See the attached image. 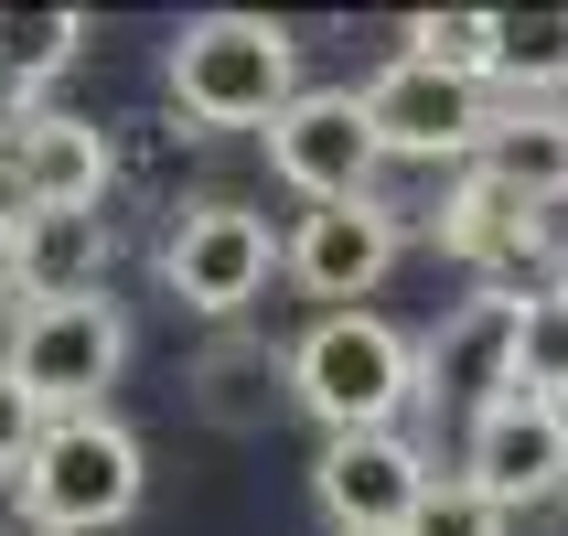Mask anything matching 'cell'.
Segmentation results:
<instances>
[{
  "label": "cell",
  "mask_w": 568,
  "mask_h": 536,
  "mask_svg": "<svg viewBox=\"0 0 568 536\" xmlns=\"http://www.w3.org/2000/svg\"><path fill=\"white\" fill-rule=\"evenodd\" d=\"M268 172H280L301 204H365L386 172V140L365 119V87H301L268 119Z\"/></svg>",
  "instance_id": "8992f818"
},
{
  "label": "cell",
  "mask_w": 568,
  "mask_h": 536,
  "mask_svg": "<svg viewBox=\"0 0 568 536\" xmlns=\"http://www.w3.org/2000/svg\"><path fill=\"white\" fill-rule=\"evenodd\" d=\"M11 290H22V215L0 204V301H11Z\"/></svg>",
  "instance_id": "603a6c76"
},
{
  "label": "cell",
  "mask_w": 568,
  "mask_h": 536,
  "mask_svg": "<svg viewBox=\"0 0 568 536\" xmlns=\"http://www.w3.org/2000/svg\"><path fill=\"white\" fill-rule=\"evenodd\" d=\"M483 172L558 215V204H568V108H505L494 140H483Z\"/></svg>",
  "instance_id": "2e32d148"
},
{
  "label": "cell",
  "mask_w": 568,
  "mask_h": 536,
  "mask_svg": "<svg viewBox=\"0 0 568 536\" xmlns=\"http://www.w3.org/2000/svg\"><path fill=\"white\" fill-rule=\"evenodd\" d=\"M108 183H119V151L97 119H75V108L11 119V140H0V204L11 215H108Z\"/></svg>",
  "instance_id": "ba28073f"
},
{
  "label": "cell",
  "mask_w": 568,
  "mask_h": 536,
  "mask_svg": "<svg viewBox=\"0 0 568 536\" xmlns=\"http://www.w3.org/2000/svg\"><path fill=\"white\" fill-rule=\"evenodd\" d=\"M290 397H301V418H322V441L397 429V408L418 397V344L376 312H322L290 344Z\"/></svg>",
  "instance_id": "7a4b0ae2"
},
{
  "label": "cell",
  "mask_w": 568,
  "mask_h": 536,
  "mask_svg": "<svg viewBox=\"0 0 568 536\" xmlns=\"http://www.w3.org/2000/svg\"><path fill=\"white\" fill-rule=\"evenodd\" d=\"M365 119H376L386 161H462V172H473L505 108H494L483 75H450V64H429V54H397V64H376Z\"/></svg>",
  "instance_id": "5b68a950"
},
{
  "label": "cell",
  "mask_w": 568,
  "mask_h": 536,
  "mask_svg": "<svg viewBox=\"0 0 568 536\" xmlns=\"http://www.w3.org/2000/svg\"><path fill=\"white\" fill-rule=\"evenodd\" d=\"M429 462H418V441H397V429H365V441H322L312 462V494L322 515H333V536H408L418 494H429Z\"/></svg>",
  "instance_id": "8fae6325"
},
{
  "label": "cell",
  "mask_w": 568,
  "mask_h": 536,
  "mask_svg": "<svg viewBox=\"0 0 568 536\" xmlns=\"http://www.w3.org/2000/svg\"><path fill=\"white\" fill-rule=\"evenodd\" d=\"M505 526H515V515L494 505L473 473H440L429 494H418V515H408V536H505Z\"/></svg>",
  "instance_id": "44dd1931"
},
{
  "label": "cell",
  "mask_w": 568,
  "mask_h": 536,
  "mask_svg": "<svg viewBox=\"0 0 568 536\" xmlns=\"http://www.w3.org/2000/svg\"><path fill=\"white\" fill-rule=\"evenodd\" d=\"M54 418L32 408L22 386H11V365H0V483H22V462H32V441H43Z\"/></svg>",
  "instance_id": "7402d4cb"
},
{
  "label": "cell",
  "mask_w": 568,
  "mask_h": 536,
  "mask_svg": "<svg viewBox=\"0 0 568 536\" xmlns=\"http://www.w3.org/2000/svg\"><path fill=\"white\" fill-rule=\"evenodd\" d=\"M515 397L568 408V280L526 290V333H515Z\"/></svg>",
  "instance_id": "d6986e66"
},
{
  "label": "cell",
  "mask_w": 568,
  "mask_h": 536,
  "mask_svg": "<svg viewBox=\"0 0 568 536\" xmlns=\"http://www.w3.org/2000/svg\"><path fill=\"white\" fill-rule=\"evenodd\" d=\"M547 87H568V11H494V97L547 108Z\"/></svg>",
  "instance_id": "ac0fdd59"
},
{
  "label": "cell",
  "mask_w": 568,
  "mask_h": 536,
  "mask_svg": "<svg viewBox=\"0 0 568 536\" xmlns=\"http://www.w3.org/2000/svg\"><path fill=\"white\" fill-rule=\"evenodd\" d=\"M183 397L204 429H225V441H257V429H280L301 397H290V344H268V333H247V322H225L215 344L183 365Z\"/></svg>",
  "instance_id": "5bb4252c"
},
{
  "label": "cell",
  "mask_w": 568,
  "mask_h": 536,
  "mask_svg": "<svg viewBox=\"0 0 568 536\" xmlns=\"http://www.w3.org/2000/svg\"><path fill=\"white\" fill-rule=\"evenodd\" d=\"M22 301H108V215H22Z\"/></svg>",
  "instance_id": "9a60e30c"
},
{
  "label": "cell",
  "mask_w": 568,
  "mask_h": 536,
  "mask_svg": "<svg viewBox=\"0 0 568 536\" xmlns=\"http://www.w3.org/2000/svg\"><path fill=\"white\" fill-rule=\"evenodd\" d=\"M11 494H22V515L43 536H108V526L140 515V494H151V451H140L129 418L87 408V418H54V429L32 441V462H22Z\"/></svg>",
  "instance_id": "3957f363"
},
{
  "label": "cell",
  "mask_w": 568,
  "mask_h": 536,
  "mask_svg": "<svg viewBox=\"0 0 568 536\" xmlns=\"http://www.w3.org/2000/svg\"><path fill=\"white\" fill-rule=\"evenodd\" d=\"M515 333H526V290H473L418 344V397L429 408H462V429H473L494 397H515Z\"/></svg>",
  "instance_id": "30bf717a"
},
{
  "label": "cell",
  "mask_w": 568,
  "mask_h": 536,
  "mask_svg": "<svg viewBox=\"0 0 568 536\" xmlns=\"http://www.w3.org/2000/svg\"><path fill=\"white\" fill-rule=\"evenodd\" d=\"M440 247L473 269L483 290H537L526 269L547 257V204H526L515 183H494V172H462V183L440 193Z\"/></svg>",
  "instance_id": "4fadbf2b"
},
{
  "label": "cell",
  "mask_w": 568,
  "mask_h": 536,
  "mask_svg": "<svg viewBox=\"0 0 568 536\" xmlns=\"http://www.w3.org/2000/svg\"><path fill=\"white\" fill-rule=\"evenodd\" d=\"M408 54H429V64H450V75H483V87H494V11H418Z\"/></svg>",
  "instance_id": "ffe728a7"
},
{
  "label": "cell",
  "mask_w": 568,
  "mask_h": 536,
  "mask_svg": "<svg viewBox=\"0 0 568 536\" xmlns=\"http://www.w3.org/2000/svg\"><path fill=\"white\" fill-rule=\"evenodd\" d=\"M280 257L290 247L268 236V215H247V204H183L172 236H161V280H172L183 312H204L225 333V322H247V301L268 290Z\"/></svg>",
  "instance_id": "52a82bcc"
},
{
  "label": "cell",
  "mask_w": 568,
  "mask_h": 536,
  "mask_svg": "<svg viewBox=\"0 0 568 536\" xmlns=\"http://www.w3.org/2000/svg\"><path fill=\"white\" fill-rule=\"evenodd\" d=\"M397 247H408V215H397L386 193H365V204H312V215L290 225V257H280V269L312 290V301L354 312V301H376V290H386Z\"/></svg>",
  "instance_id": "9c48e42d"
},
{
  "label": "cell",
  "mask_w": 568,
  "mask_h": 536,
  "mask_svg": "<svg viewBox=\"0 0 568 536\" xmlns=\"http://www.w3.org/2000/svg\"><path fill=\"white\" fill-rule=\"evenodd\" d=\"M462 473L505 515L568 494V408H547V397H494V408L462 429Z\"/></svg>",
  "instance_id": "7c38bea8"
},
{
  "label": "cell",
  "mask_w": 568,
  "mask_h": 536,
  "mask_svg": "<svg viewBox=\"0 0 568 536\" xmlns=\"http://www.w3.org/2000/svg\"><path fill=\"white\" fill-rule=\"evenodd\" d=\"M75 54H87V11H0V108H43V87Z\"/></svg>",
  "instance_id": "e0dca14e"
},
{
  "label": "cell",
  "mask_w": 568,
  "mask_h": 536,
  "mask_svg": "<svg viewBox=\"0 0 568 536\" xmlns=\"http://www.w3.org/2000/svg\"><path fill=\"white\" fill-rule=\"evenodd\" d=\"M11 386H22L43 418H87L129 365V312L119 301H43V312L11 322Z\"/></svg>",
  "instance_id": "277c9868"
},
{
  "label": "cell",
  "mask_w": 568,
  "mask_h": 536,
  "mask_svg": "<svg viewBox=\"0 0 568 536\" xmlns=\"http://www.w3.org/2000/svg\"><path fill=\"white\" fill-rule=\"evenodd\" d=\"M161 87L193 129H257L268 140V119L301 97V32L268 22V11H204V22L172 32Z\"/></svg>",
  "instance_id": "6da1fadb"
}]
</instances>
